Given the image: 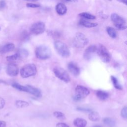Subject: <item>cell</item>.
<instances>
[{
  "label": "cell",
  "mask_w": 127,
  "mask_h": 127,
  "mask_svg": "<svg viewBox=\"0 0 127 127\" xmlns=\"http://www.w3.org/2000/svg\"><path fill=\"white\" fill-rule=\"evenodd\" d=\"M51 54L50 48L45 45L39 46L35 50L36 56L40 60H47L51 57Z\"/></svg>",
  "instance_id": "cell-1"
},
{
  "label": "cell",
  "mask_w": 127,
  "mask_h": 127,
  "mask_svg": "<svg viewBox=\"0 0 127 127\" xmlns=\"http://www.w3.org/2000/svg\"><path fill=\"white\" fill-rule=\"evenodd\" d=\"M20 73L22 78H28L36 74L37 67L34 64H28L21 68Z\"/></svg>",
  "instance_id": "cell-2"
},
{
  "label": "cell",
  "mask_w": 127,
  "mask_h": 127,
  "mask_svg": "<svg viewBox=\"0 0 127 127\" xmlns=\"http://www.w3.org/2000/svg\"><path fill=\"white\" fill-rule=\"evenodd\" d=\"M54 47L57 53L63 58H67L70 56V51L65 44L60 41L54 42Z\"/></svg>",
  "instance_id": "cell-3"
},
{
  "label": "cell",
  "mask_w": 127,
  "mask_h": 127,
  "mask_svg": "<svg viewBox=\"0 0 127 127\" xmlns=\"http://www.w3.org/2000/svg\"><path fill=\"white\" fill-rule=\"evenodd\" d=\"M89 42L88 39L86 38L84 34L82 33H77L74 36L72 44L74 47L77 48H82L85 46Z\"/></svg>",
  "instance_id": "cell-4"
},
{
  "label": "cell",
  "mask_w": 127,
  "mask_h": 127,
  "mask_svg": "<svg viewBox=\"0 0 127 127\" xmlns=\"http://www.w3.org/2000/svg\"><path fill=\"white\" fill-rule=\"evenodd\" d=\"M96 53L102 62L108 63L110 62L111 56L107 49L103 45L99 44L97 47Z\"/></svg>",
  "instance_id": "cell-5"
},
{
  "label": "cell",
  "mask_w": 127,
  "mask_h": 127,
  "mask_svg": "<svg viewBox=\"0 0 127 127\" xmlns=\"http://www.w3.org/2000/svg\"><path fill=\"white\" fill-rule=\"evenodd\" d=\"M75 90L76 94L73 98L76 101H80L85 98L90 93V91L87 88L80 85H77L75 88Z\"/></svg>",
  "instance_id": "cell-6"
},
{
  "label": "cell",
  "mask_w": 127,
  "mask_h": 127,
  "mask_svg": "<svg viewBox=\"0 0 127 127\" xmlns=\"http://www.w3.org/2000/svg\"><path fill=\"white\" fill-rule=\"evenodd\" d=\"M53 72L59 79L67 83L70 81V77L67 72L63 68L60 66H56L53 69Z\"/></svg>",
  "instance_id": "cell-7"
},
{
  "label": "cell",
  "mask_w": 127,
  "mask_h": 127,
  "mask_svg": "<svg viewBox=\"0 0 127 127\" xmlns=\"http://www.w3.org/2000/svg\"><path fill=\"white\" fill-rule=\"evenodd\" d=\"M111 19L114 25L119 30L126 29V21L123 17L119 15L117 13H112L111 15Z\"/></svg>",
  "instance_id": "cell-8"
},
{
  "label": "cell",
  "mask_w": 127,
  "mask_h": 127,
  "mask_svg": "<svg viewBox=\"0 0 127 127\" xmlns=\"http://www.w3.org/2000/svg\"><path fill=\"white\" fill-rule=\"evenodd\" d=\"M46 29V26L43 22H37L32 25L30 27V31L35 35H39L43 33Z\"/></svg>",
  "instance_id": "cell-9"
},
{
  "label": "cell",
  "mask_w": 127,
  "mask_h": 127,
  "mask_svg": "<svg viewBox=\"0 0 127 127\" xmlns=\"http://www.w3.org/2000/svg\"><path fill=\"white\" fill-rule=\"evenodd\" d=\"M97 46L92 45L88 47L85 50L83 54V58L85 60L89 61L91 59L94 54L96 52Z\"/></svg>",
  "instance_id": "cell-10"
},
{
  "label": "cell",
  "mask_w": 127,
  "mask_h": 127,
  "mask_svg": "<svg viewBox=\"0 0 127 127\" xmlns=\"http://www.w3.org/2000/svg\"><path fill=\"white\" fill-rule=\"evenodd\" d=\"M6 73L10 76H16L19 72V69L17 65L13 63L9 64L6 67Z\"/></svg>",
  "instance_id": "cell-11"
},
{
  "label": "cell",
  "mask_w": 127,
  "mask_h": 127,
  "mask_svg": "<svg viewBox=\"0 0 127 127\" xmlns=\"http://www.w3.org/2000/svg\"><path fill=\"white\" fill-rule=\"evenodd\" d=\"M67 68L69 72L74 76H77L80 74V68L74 62H71L68 63Z\"/></svg>",
  "instance_id": "cell-12"
},
{
  "label": "cell",
  "mask_w": 127,
  "mask_h": 127,
  "mask_svg": "<svg viewBox=\"0 0 127 127\" xmlns=\"http://www.w3.org/2000/svg\"><path fill=\"white\" fill-rule=\"evenodd\" d=\"M26 92L29 93L36 97H40L42 96V93L41 90L35 87L32 86L27 85H26Z\"/></svg>",
  "instance_id": "cell-13"
},
{
  "label": "cell",
  "mask_w": 127,
  "mask_h": 127,
  "mask_svg": "<svg viewBox=\"0 0 127 127\" xmlns=\"http://www.w3.org/2000/svg\"><path fill=\"white\" fill-rule=\"evenodd\" d=\"M56 10L58 14L63 15L66 13L67 11V8L64 3H59L56 6Z\"/></svg>",
  "instance_id": "cell-14"
},
{
  "label": "cell",
  "mask_w": 127,
  "mask_h": 127,
  "mask_svg": "<svg viewBox=\"0 0 127 127\" xmlns=\"http://www.w3.org/2000/svg\"><path fill=\"white\" fill-rule=\"evenodd\" d=\"M15 46L13 43H7L4 45L0 49V52L2 54H5L6 53L11 52L14 50Z\"/></svg>",
  "instance_id": "cell-15"
},
{
  "label": "cell",
  "mask_w": 127,
  "mask_h": 127,
  "mask_svg": "<svg viewBox=\"0 0 127 127\" xmlns=\"http://www.w3.org/2000/svg\"><path fill=\"white\" fill-rule=\"evenodd\" d=\"M73 125L76 127H85L87 125V121L84 119L77 118L73 121Z\"/></svg>",
  "instance_id": "cell-16"
},
{
  "label": "cell",
  "mask_w": 127,
  "mask_h": 127,
  "mask_svg": "<svg viewBox=\"0 0 127 127\" xmlns=\"http://www.w3.org/2000/svg\"><path fill=\"white\" fill-rule=\"evenodd\" d=\"M96 96L98 97V98H99L100 100L102 101L105 100L107 99H108L109 96L108 93L100 90H97L96 91Z\"/></svg>",
  "instance_id": "cell-17"
},
{
  "label": "cell",
  "mask_w": 127,
  "mask_h": 127,
  "mask_svg": "<svg viewBox=\"0 0 127 127\" xmlns=\"http://www.w3.org/2000/svg\"><path fill=\"white\" fill-rule=\"evenodd\" d=\"M88 119L92 122H97L100 120V116L97 112L91 111L88 115Z\"/></svg>",
  "instance_id": "cell-18"
},
{
  "label": "cell",
  "mask_w": 127,
  "mask_h": 127,
  "mask_svg": "<svg viewBox=\"0 0 127 127\" xmlns=\"http://www.w3.org/2000/svg\"><path fill=\"white\" fill-rule=\"evenodd\" d=\"M103 123L108 127H114L116 125V121L111 118H105L103 120Z\"/></svg>",
  "instance_id": "cell-19"
},
{
  "label": "cell",
  "mask_w": 127,
  "mask_h": 127,
  "mask_svg": "<svg viewBox=\"0 0 127 127\" xmlns=\"http://www.w3.org/2000/svg\"><path fill=\"white\" fill-rule=\"evenodd\" d=\"M79 23L80 25L83 26L84 27H87V28H91V27H96L98 25V24L97 23H93V22H90L89 21L81 19Z\"/></svg>",
  "instance_id": "cell-20"
},
{
  "label": "cell",
  "mask_w": 127,
  "mask_h": 127,
  "mask_svg": "<svg viewBox=\"0 0 127 127\" xmlns=\"http://www.w3.org/2000/svg\"><path fill=\"white\" fill-rule=\"evenodd\" d=\"M106 31L108 35L112 38H116L117 36V32L115 30V29L111 27L108 26L106 27Z\"/></svg>",
  "instance_id": "cell-21"
},
{
  "label": "cell",
  "mask_w": 127,
  "mask_h": 127,
  "mask_svg": "<svg viewBox=\"0 0 127 127\" xmlns=\"http://www.w3.org/2000/svg\"><path fill=\"white\" fill-rule=\"evenodd\" d=\"M20 57L18 54V53H17L14 55L7 56L6 57V60L8 62H16L19 60H20Z\"/></svg>",
  "instance_id": "cell-22"
},
{
  "label": "cell",
  "mask_w": 127,
  "mask_h": 127,
  "mask_svg": "<svg viewBox=\"0 0 127 127\" xmlns=\"http://www.w3.org/2000/svg\"><path fill=\"white\" fill-rule=\"evenodd\" d=\"M111 80L112 81V83L114 86V87L117 89H119V90H122L123 87L122 86V85L120 84V83L119 82V81L117 79V78L114 76H111Z\"/></svg>",
  "instance_id": "cell-23"
},
{
  "label": "cell",
  "mask_w": 127,
  "mask_h": 127,
  "mask_svg": "<svg viewBox=\"0 0 127 127\" xmlns=\"http://www.w3.org/2000/svg\"><path fill=\"white\" fill-rule=\"evenodd\" d=\"M16 106L18 108H23L27 107L29 106V103L23 100H17L15 102Z\"/></svg>",
  "instance_id": "cell-24"
},
{
  "label": "cell",
  "mask_w": 127,
  "mask_h": 127,
  "mask_svg": "<svg viewBox=\"0 0 127 127\" xmlns=\"http://www.w3.org/2000/svg\"><path fill=\"white\" fill-rule=\"evenodd\" d=\"M53 115L57 119L60 120H64L66 119L65 115L60 111H55L53 113Z\"/></svg>",
  "instance_id": "cell-25"
},
{
  "label": "cell",
  "mask_w": 127,
  "mask_h": 127,
  "mask_svg": "<svg viewBox=\"0 0 127 127\" xmlns=\"http://www.w3.org/2000/svg\"><path fill=\"white\" fill-rule=\"evenodd\" d=\"M79 16H80V17H83L84 18L87 19L93 20V19H95L96 18V17L94 15L91 14L89 13H87V12L80 13V14H79Z\"/></svg>",
  "instance_id": "cell-26"
},
{
  "label": "cell",
  "mask_w": 127,
  "mask_h": 127,
  "mask_svg": "<svg viewBox=\"0 0 127 127\" xmlns=\"http://www.w3.org/2000/svg\"><path fill=\"white\" fill-rule=\"evenodd\" d=\"M12 87H13L14 88H16V89L21 91H23V92H26V86L22 85L21 84H19L17 83H14L12 84Z\"/></svg>",
  "instance_id": "cell-27"
},
{
  "label": "cell",
  "mask_w": 127,
  "mask_h": 127,
  "mask_svg": "<svg viewBox=\"0 0 127 127\" xmlns=\"http://www.w3.org/2000/svg\"><path fill=\"white\" fill-rule=\"evenodd\" d=\"M21 59L26 58L28 56V52L25 49H21L19 52H18Z\"/></svg>",
  "instance_id": "cell-28"
},
{
  "label": "cell",
  "mask_w": 127,
  "mask_h": 127,
  "mask_svg": "<svg viewBox=\"0 0 127 127\" xmlns=\"http://www.w3.org/2000/svg\"><path fill=\"white\" fill-rule=\"evenodd\" d=\"M121 115L122 118L126 119L127 117V108L126 106L124 107L121 110Z\"/></svg>",
  "instance_id": "cell-29"
},
{
  "label": "cell",
  "mask_w": 127,
  "mask_h": 127,
  "mask_svg": "<svg viewBox=\"0 0 127 127\" xmlns=\"http://www.w3.org/2000/svg\"><path fill=\"white\" fill-rule=\"evenodd\" d=\"M26 6L28 7H32V8H37L40 6L39 4L32 3H27L26 4Z\"/></svg>",
  "instance_id": "cell-30"
},
{
  "label": "cell",
  "mask_w": 127,
  "mask_h": 127,
  "mask_svg": "<svg viewBox=\"0 0 127 127\" xmlns=\"http://www.w3.org/2000/svg\"><path fill=\"white\" fill-rule=\"evenodd\" d=\"M5 104V101L4 99L3 98L0 97V110L2 109L4 107Z\"/></svg>",
  "instance_id": "cell-31"
},
{
  "label": "cell",
  "mask_w": 127,
  "mask_h": 127,
  "mask_svg": "<svg viewBox=\"0 0 127 127\" xmlns=\"http://www.w3.org/2000/svg\"><path fill=\"white\" fill-rule=\"evenodd\" d=\"M56 127H70L64 123H58L56 125Z\"/></svg>",
  "instance_id": "cell-32"
},
{
  "label": "cell",
  "mask_w": 127,
  "mask_h": 127,
  "mask_svg": "<svg viewBox=\"0 0 127 127\" xmlns=\"http://www.w3.org/2000/svg\"><path fill=\"white\" fill-rule=\"evenodd\" d=\"M77 110L80 111H85V112H91V110L90 109H87V108H83L81 107H79L77 108Z\"/></svg>",
  "instance_id": "cell-33"
},
{
  "label": "cell",
  "mask_w": 127,
  "mask_h": 127,
  "mask_svg": "<svg viewBox=\"0 0 127 127\" xmlns=\"http://www.w3.org/2000/svg\"><path fill=\"white\" fill-rule=\"evenodd\" d=\"M6 3L4 0H1L0 1V7L1 8H3L5 6Z\"/></svg>",
  "instance_id": "cell-34"
},
{
  "label": "cell",
  "mask_w": 127,
  "mask_h": 127,
  "mask_svg": "<svg viewBox=\"0 0 127 127\" xmlns=\"http://www.w3.org/2000/svg\"><path fill=\"white\" fill-rule=\"evenodd\" d=\"M6 123L3 121H0V127H5Z\"/></svg>",
  "instance_id": "cell-35"
},
{
  "label": "cell",
  "mask_w": 127,
  "mask_h": 127,
  "mask_svg": "<svg viewBox=\"0 0 127 127\" xmlns=\"http://www.w3.org/2000/svg\"><path fill=\"white\" fill-rule=\"evenodd\" d=\"M117 0L125 4V5H127V0Z\"/></svg>",
  "instance_id": "cell-36"
},
{
  "label": "cell",
  "mask_w": 127,
  "mask_h": 127,
  "mask_svg": "<svg viewBox=\"0 0 127 127\" xmlns=\"http://www.w3.org/2000/svg\"><path fill=\"white\" fill-rule=\"evenodd\" d=\"M66 1L68 2H75L78 1V0H66Z\"/></svg>",
  "instance_id": "cell-37"
},
{
  "label": "cell",
  "mask_w": 127,
  "mask_h": 127,
  "mask_svg": "<svg viewBox=\"0 0 127 127\" xmlns=\"http://www.w3.org/2000/svg\"><path fill=\"white\" fill-rule=\"evenodd\" d=\"M94 127H102L101 126H100V125H96V126H95Z\"/></svg>",
  "instance_id": "cell-38"
},
{
  "label": "cell",
  "mask_w": 127,
  "mask_h": 127,
  "mask_svg": "<svg viewBox=\"0 0 127 127\" xmlns=\"http://www.w3.org/2000/svg\"><path fill=\"white\" fill-rule=\"evenodd\" d=\"M26 0L30 1H37V0Z\"/></svg>",
  "instance_id": "cell-39"
},
{
  "label": "cell",
  "mask_w": 127,
  "mask_h": 127,
  "mask_svg": "<svg viewBox=\"0 0 127 127\" xmlns=\"http://www.w3.org/2000/svg\"><path fill=\"white\" fill-rule=\"evenodd\" d=\"M1 82H2V81H1V80H0V83H1Z\"/></svg>",
  "instance_id": "cell-40"
},
{
  "label": "cell",
  "mask_w": 127,
  "mask_h": 127,
  "mask_svg": "<svg viewBox=\"0 0 127 127\" xmlns=\"http://www.w3.org/2000/svg\"></svg>",
  "instance_id": "cell-41"
},
{
  "label": "cell",
  "mask_w": 127,
  "mask_h": 127,
  "mask_svg": "<svg viewBox=\"0 0 127 127\" xmlns=\"http://www.w3.org/2000/svg\"></svg>",
  "instance_id": "cell-42"
}]
</instances>
